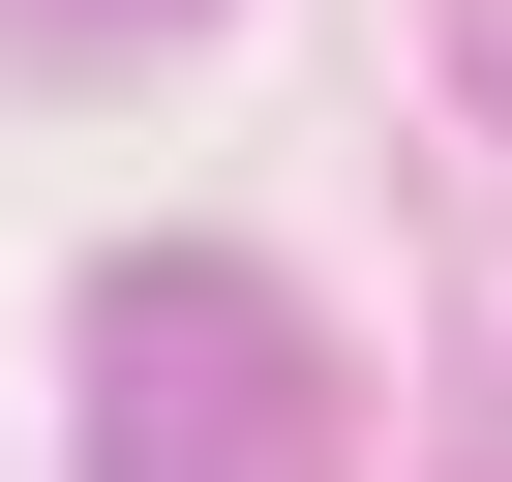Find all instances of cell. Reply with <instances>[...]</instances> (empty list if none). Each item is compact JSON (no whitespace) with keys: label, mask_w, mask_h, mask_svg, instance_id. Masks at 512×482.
<instances>
[{"label":"cell","mask_w":512,"mask_h":482,"mask_svg":"<svg viewBox=\"0 0 512 482\" xmlns=\"http://www.w3.org/2000/svg\"><path fill=\"white\" fill-rule=\"evenodd\" d=\"M91 482H332V332L211 241L91 272Z\"/></svg>","instance_id":"cell-1"}]
</instances>
